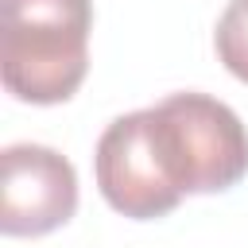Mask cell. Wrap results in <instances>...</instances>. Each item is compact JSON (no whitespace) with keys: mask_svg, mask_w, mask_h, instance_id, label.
Instances as JSON below:
<instances>
[{"mask_svg":"<svg viewBox=\"0 0 248 248\" xmlns=\"http://www.w3.org/2000/svg\"><path fill=\"white\" fill-rule=\"evenodd\" d=\"M213 43H217V58L225 62V70L248 81V0H229V8L217 19Z\"/></svg>","mask_w":248,"mask_h":248,"instance_id":"cell-5","label":"cell"},{"mask_svg":"<svg viewBox=\"0 0 248 248\" xmlns=\"http://www.w3.org/2000/svg\"><path fill=\"white\" fill-rule=\"evenodd\" d=\"M0 78L31 105H58L78 93L89 70L93 0H0Z\"/></svg>","mask_w":248,"mask_h":248,"instance_id":"cell-1","label":"cell"},{"mask_svg":"<svg viewBox=\"0 0 248 248\" xmlns=\"http://www.w3.org/2000/svg\"><path fill=\"white\" fill-rule=\"evenodd\" d=\"M151 116L182 198L229 190L248 174V132L225 101L209 93H170L151 105Z\"/></svg>","mask_w":248,"mask_h":248,"instance_id":"cell-2","label":"cell"},{"mask_svg":"<svg viewBox=\"0 0 248 248\" xmlns=\"http://www.w3.org/2000/svg\"><path fill=\"white\" fill-rule=\"evenodd\" d=\"M93 170L105 202L132 221H155L182 202V190L163 163L151 108L124 112L101 132Z\"/></svg>","mask_w":248,"mask_h":248,"instance_id":"cell-3","label":"cell"},{"mask_svg":"<svg viewBox=\"0 0 248 248\" xmlns=\"http://www.w3.org/2000/svg\"><path fill=\"white\" fill-rule=\"evenodd\" d=\"M78 209V174L66 155L43 143H12L0 155L4 236H43Z\"/></svg>","mask_w":248,"mask_h":248,"instance_id":"cell-4","label":"cell"}]
</instances>
